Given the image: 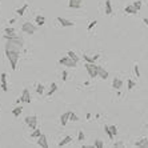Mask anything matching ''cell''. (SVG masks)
Masks as SVG:
<instances>
[{
  "mask_svg": "<svg viewBox=\"0 0 148 148\" xmlns=\"http://www.w3.org/2000/svg\"><path fill=\"white\" fill-rule=\"evenodd\" d=\"M5 56H7L9 64H11V68L15 71L16 70V67H18V61H19L20 52H16V51H5Z\"/></svg>",
  "mask_w": 148,
  "mask_h": 148,
  "instance_id": "1",
  "label": "cell"
},
{
  "mask_svg": "<svg viewBox=\"0 0 148 148\" xmlns=\"http://www.w3.org/2000/svg\"><path fill=\"white\" fill-rule=\"evenodd\" d=\"M84 67H86V70H87L88 75H89V78L93 79V78L97 76V65H96L95 63H86Z\"/></svg>",
  "mask_w": 148,
  "mask_h": 148,
  "instance_id": "2",
  "label": "cell"
},
{
  "mask_svg": "<svg viewBox=\"0 0 148 148\" xmlns=\"http://www.w3.org/2000/svg\"><path fill=\"white\" fill-rule=\"evenodd\" d=\"M36 26H34V24H31L30 22H26V23H23V26H22V31L24 32V34H27V35H34L36 32Z\"/></svg>",
  "mask_w": 148,
  "mask_h": 148,
  "instance_id": "3",
  "label": "cell"
},
{
  "mask_svg": "<svg viewBox=\"0 0 148 148\" xmlns=\"http://www.w3.org/2000/svg\"><path fill=\"white\" fill-rule=\"evenodd\" d=\"M59 63H60L61 65H64V67H72V68H75V67H78V61L72 60L68 55L65 57H61L60 60H59Z\"/></svg>",
  "mask_w": 148,
  "mask_h": 148,
  "instance_id": "4",
  "label": "cell"
},
{
  "mask_svg": "<svg viewBox=\"0 0 148 148\" xmlns=\"http://www.w3.org/2000/svg\"><path fill=\"white\" fill-rule=\"evenodd\" d=\"M24 120H26V124L30 127L31 130H36V127H37V116H35V115L27 116Z\"/></svg>",
  "mask_w": 148,
  "mask_h": 148,
  "instance_id": "5",
  "label": "cell"
},
{
  "mask_svg": "<svg viewBox=\"0 0 148 148\" xmlns=\"http://www.w3.org/2000/svg\"><path fill=\"white\" fill-rule=\"evenodd\" d=\"M20 101L28 103V104L31 103V93H30V91H28V88H24V89H23V93H22V96H20Z\"/></svg>",
  "mask_w": 148,
  "mask_h": 148,
  "instance_id": "6",
  "label": "cell"
},
{
  "mask_svg": "<svg viewBox=\"0 0 148 148\" xmlns=\"http://www.w3.org/2000/svg\"><path fill=\"white\" fill-rule=\"evenodd\" d=\"M37 145L41 147V148H48L49 147V145H48V141H47V136L41 134V135L37 137Z\"/></svg>",
  "mask_w": 148,
  "mask_h": 148,
  "instance_id": "7",
  "label": "cell"
},
{
  "mask_svg": "<svg viewBox=\"0 0 148 148\" xmlns=\"http://www.w3.org/2000/svg\"><path fill=\"white\" fill-rule=\"evenodd\" d=\"M97 76L100 79H103V80H105V79H108L109 74H108V71H105L101 65H97Z\"/></svg>",
  "mask_w": 148,
  "mask_h": 148,
  "instance_id": "8",
  "label": "cell"
},
{
  "mask_svg": "<svg viewBox=\"0 0 148 148\" xmlns=\"http://www.w3.org/2000/svg\"><path fill=\"white\" fill-rule=\"evenodd\" d=\"M82 5H83V0H68V7L70 8H82Z\"/></svg>",
  "mask_w": 148,
  "mask_h": 148,
  "instance_id": "9",
  "label": "cell"
},
{
  "mask_svg": "<svg viewBox=\"0 0 148 148\" xmlns=\"http://www.w3.org/2000/svg\"><path fill=\"white\" fill-rule=\"evenodd\" d=\"M57 22L61 24V27H74V22H71V20H68L65 18H61V16L57 18Z\"/></svg>",
  "mask_w": 148,
  "mask_h": 148,
  "instance_id": "10",
  "label": "cell"
},
{
  "mask_svg": "<svg viewBox=\"0 0 148 148\" xmlns=\"http://www.w3.org/2000/svg\"><path fill=\"white\" fill-rule=\"evenodd\" d=\"M0 80H1V89L4 92H8V86H7V74H3L0 75Z\"/></svg>",
  "mask_w": 148,
  "mask_h": 148,
  "instance_id": "11",
  "label": "cell"
},
{
  "mask_svg": "<svg viewBox=\"0 0 148 148\" xmlns=\"http://www.w3.org/2000/svg\"><path fill=\"white\" fill-rule=\"evenodd\" d=\"M70 115H71V111L61 113V116H60V123H61V126H67V123H68V120H70Z\"/></svg>",
  "mask_w": 148,
  "mask_h": 148,
  "instance_id": "12",
  "label": "cell"
},
{
  "mask_svg": "<svg viewBox=\"0 0 148 148\" xmlns=\"http://www.w3.org/2000/svg\"><path fill=\"white\" fill-rule=\"evenodd\" d=\"M112 87L115 88V89H120V88L123 87V80L119 78H115L112 82Z\"/></svg>",
  "mask_w": 148,
  "mask_h": 148,
  "instance_id": "13",
  "label": "cell"
},
{
  "mask_svg": "<svg viewBox=\"0 0 148 148\" xmlns=\"http://www.w3.org/2000/svg\"><path fill=\"white\" fill-rule=\"evenodd\" d=\"M135 147L148 148V139H147V137H144V139L139 140V141H136V143H135Z\"/></svg>",
  "mask_w": 148,
  "mask_h": 148,
  "instance_id": "14",
  "label": "cell"
},
{
  "mask_svg": "<svg viewBox=\"0 0 148 148\" xmlns=\"http://www.w3.org/2000/svg\"><path fill=\"white\" fill-rule=\"evenodd\" d=\"M104 13H105V15H111V13H112V4H111V0H105Z\"/></svg>",
  "mask_w": 148,
  "mask_h": 148,
  "instance_id": "15",
  "label": "cell"
},
{
  "mask_svg": "<svg viewBox=\"0 0 148 148\" xmlns=\"http://www.w3.org/2000/svg\"><path fill=\"white\" fill-rule=\"evenodd\" d=\"M83 59L87 63H95L96 59H99V55H95V56H89V55H83Z\"/></svg>",
  "mask_w": 148,
  "mask_h": 148,
  "instance_id": "16",
  "label": "cell"
},
{
  "mask_svg": "<svg viewBox=\"0 0 148 148\" xmlns=\"http://www.w3.org/2000/svg\"><path fill=\"white\" fill-rule=\"evenodd\" d=\"M70 141H72V136H65V137L61 140V141H59V144H57V145H59V147H64V145H67Z\"/></svg>",
  "mask_w": 148,
  "mask_h": 148,
  "instance_id": "17",
  "label": "cell"
},
{
  "mask_svg": "<svg viewBox=\"0 0 148 148\" xmlns=\"http://www.w3.org/2000/svg\"><path fill=\"white\" fill-rule=\"evenodd\" d=\"M124 12H126V13H131V15H135V13H137V9H136L134 5H127L126 9H124Z\"/></svg>",
  "mask_w": 148,
  "mask_h": 148,
  "instance_id": "18",
  "label": "cell"
},
{
  "mask_svg": "<svg viewBox=\"0 0 148 148\" xmlns=\"http://www.w3.org/2000/svg\"><path fill=\"white\" fill-rule=\"evenodd\" d=\"M104 131H105V134L108 135V137H109V139H111V140H113V139H115V135H113V134H112V131H111L109 126H107V124H105V126H104Z\"/></svg>",
  "mask_w": 148,
  "mask_h": 148,
  "instance_id": "19",
  "label": "cell"
},
{
  "mask_svg": "<svg viewBox=\"0 0 148 148\" xmlns=\"http://www.w3.org/2000/svg\"><path fill=\"white\" fill-rule=\"evenodd\" d=\"M27 8H28V4L22 5L20 8H18V9H16V13H18L19 16H22V15H24V12H26V11H27Z\"/></svg>",
  "mask_w": 148,
  "mask_h": 148,
  "instance_id": "20",
  "label": "cell"
},
{
  "mask_svg": "<svg viewBox=\"0 0 148 148\" xmlns=\"http://www.w3.org/2000/svg\"><path fill=\"white\" fill-rule=\"evenodd\" d=\"M56 89H57V84L56 83H52L51 84V88H49V91H48V93H47V96H52L55 92H56Z\"/></svg>",
  "mask_w": 148,
  "mask_h": 148,
  "instance_id": "21",
  "label": "cell"
},
{
  "mask_svg": "<svg viewBox=\"0 0 148 148\" xmlns=\"http://www.w3.org/2000/svg\"><path fill=\"white\" fill-rule=\"evenodd\" d=\"M36 24H37V26H44V23H45V18H44V16H40V15H37V16H36Z\"/></svg>",
  "mask_w": 148,
  "mask_h": 148,
  "instance_id": "22",
  "label": "cell"
},
{
  "mask_svg": "<svg viewBox=\"0 0 148 148\" xmlns=\"http://www.w3.org/2000/svg\"><path fill=\"white\" fill-rule=\"evenodd\" d=\"M22 111H23V107H16V108L12 109V115L15 118H19V115L22 113Z\"/></svg>",
  "mask_w": 148,
  "mask_h": 148,
  "instance_id": "23",
  "label": "cell"
},
{
  "mask_svg": "<svg viewBox=\"0 0 148 148\" xmlns=\"http://www.w3.org/2000/svg\"><path fill=\"white\" fill-rule=\"evenodd\" d=\"M67 55H68V56H70L72 60H75V61H78V63H79V56L74 52V51H68V52H67Z\"/></svg>",
  "mask_w": 148,
  "mask_h": 148,
  "instance_id": "24",
  "label": "cell"
},
{
  "mask_svg": "<svg viewBox=\"0 0 148 148\" xmlns=\"http://www.w3.org/2000/svg\"><path fill=\"white\" fill-rule=\"evenodd\" d=\"M93 147H96V148H104V141L103 140H100V139H97L93 143Z\"/></svg>",
  "mask_w": 148,
  "mask_h": 148,
  "instance_id": "25",
  "label": "cell"
},
{
  "mask_svg": "<svg viewBox=\"0 0 148 148\" xmlns=\"http://www.w3.org/2000/svg\"><path fill=\"white\" fill-rule=\"evenodd\" d=\"M135 86H136V83L134 82V80H131V79L127 82V88H128L130 91H131V89H134V87H135Z\"/></svg>",
  "mask_w": 148,
  "mask_h": 148,
  "instance_id": "26",
  "label": "cell"
},
{
  "mask_svg": "<svg viewBox=\"0 0 148 148\" xmlns=\"http://www.w3.org/2000/svg\"><path fill=\"white\" fill-rule=\"evenodd\" d=\"M36 92H37L39 95H43V93H44V87H43V84H37V86H36Z\"/></svg>",
  "mask_w": 148,
  "mask_h": 148,
  "instance_id": "27",
  "label": "cell"
},
{
  "mask_svg": "<svg viewBox=\"0 0 148 148\" xmlns=\"http://www.w3.org/2000/svg\"><path fill=\"white\" fill-rule=\"evenodd\" d=\"M13 34H15V30L11 27H7L4 30V35H13Z\"/></svg>",
  "mask_w": 148,
  "mask_h": 148,
  "instance_id": "28",
  "label": "cell"
},
{
  "mask_svg": "<svg viewBox=\"0 0 148 148\" xmlns=\"http://www.w3.org/2000/svg\"><path fill=\"white\" fill-rule=\"evenodd\" d=\"M70 120H72V122H79L78 115H76L75 112H71V115H70Z\"/></svg>",
  "mask_w": 148,
  "mask_h": 148,
  "instance_id": "29",
  "label": "cell"
},
{
  "mask_svg": "<svg viewBox=\"0 0 148 148\" xmlns=\"http://www.w3.org/2000/svg\"><path fill=\"white\" fill-rule=\"evenodd\" d=\"M84 139H86V136H84V132H83V131H79V134H78V140H79V141H83Z\"/></svg>",
  "mask_w": 148,
  "mask_h": 148,
  "instance_id": "30",
  "label": "cell"
},
{
  "mask_svg": "<svg viewBox=\"0 0 148 148\" xmlns=\"http://www.w3.org/2000/svg\"><path fill=\"white\" fill-rule=\"evenodd\" d=\"M41 135V132H40V130H37V128H36V130H34V132H32V137H39V136Z\"/></svg>",
  "mask_w": 148,
  "mask_h": 148,
  "instance_id": "31",
  "label": "cell"
},
{
  "mask_svg": "<svg viewBox=\"0 0 148 148\" xmlns=\"http://www.w3.org/2000/svg\"><path fill=\"white\" fill-rule=\"evenodd\" d=\"M134 71H135L136 78H140V71H139V65H137V64H135V67H134Z\"/></svg>",
  "mask_w": 148,
  "mask_h": 148,
  "instance_id": "32",
  "label": "cell"
},
{
  "mask_svg": "<svg viewBox=\"0 0 148 148\" xmlns=\"http://www.w3.org/2000/svg\"><path fill=\"white\" fill-rule=\"evenodd\" d=\"M67 79H68V72H67V71H63V72H61V80L65 82Z\"/></svg>",
  "mask_w": 148,
  "mask_h": 148,
  "instance_id": "33",
  "label": "cell"
},
{
  "mask_svg": "<svg viewBox=\"0 0 148 148\" xmlns=\"http://www.w3.org/2000/svg\"><path fill=\"white\" fill-rule=\"evenodd\" d=\"M134 7L139 11V9L141 8V1H135V3H134Z\"/></svg>",
  "mask_w": 148,
  "mask_h": 148,
  "instance_id": "34",
  "label": "cell"
},
{
  "mask_svg": "<svg viewBox=\"0 0 148 148\" xmlns=\"http://www.w3.org/2000/svg\"><path fill=\"white\" fill-rule=\"evenodd\" d=\"M109 128H111V131H112L113 135H116V134H118V127H116V126H109Z\"/></svg>",
  "mask_w": 148,
  "mask_h": 148,
  "instance_id": "35",
  "label": "cell"
},
{
  "mask_svg": "<svg viewBox=\"0 0 148 148\" xmlns=\"http://www.w3.org/2000/svg\"><path fill=\"white\" fill-rule=\"evenodd\" d=\"M96 23H97V22H96V20H93V22H91V23H89V26H88V31H91L92 28H93V27L96 26Z\"/></svg>",
  "mask_w": 148,
  "mask_h": 148,
  "instance_id": "36",
  "label": "cell"
},
{
  "mask_svg": "<svg viewBox=\"0 0 148 148\" xmlns=\"http://www.w3.org/2000/svg\"><path fill=\"white\" fill-rule=\"evenodd\" d=\"M143 23L145 24V26L148 27V18H145V19H143Z\"/></svg>",
  "mask_w": 148,
  "mask_h": 148,
  "instance_id": "37",
  "label": "cell"
},
{
  "mask_svg": "<svg viewBox=\"0 0 148 148\" xmlns=\"http://www.w3.org/2000/svg\"><path fill=\"white\" fill-rule=\"evenodd\" d=\"M115 147H123V144L122 143H116V144H113Z\"/></svg>",
  "mask_w": 148,
  "mask_h": 148,
  "instance_id": "38",
  "label": "cell"
}]
</instances>
